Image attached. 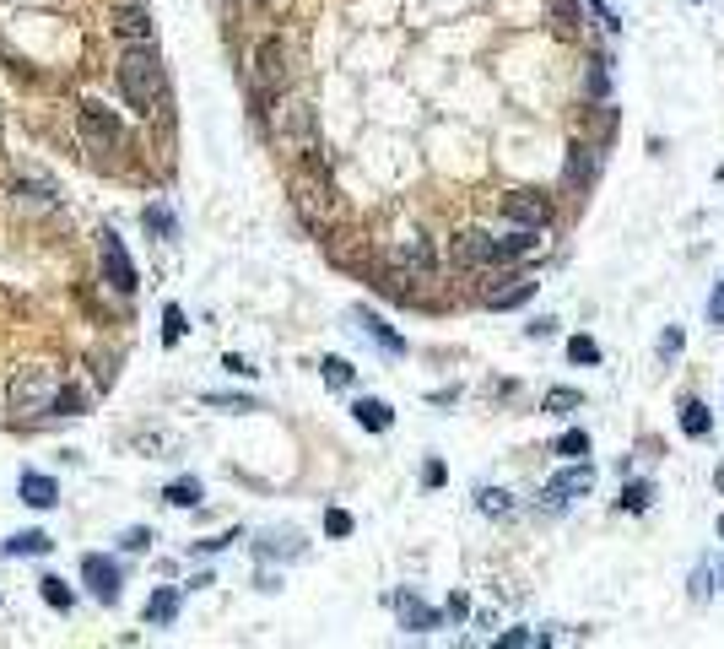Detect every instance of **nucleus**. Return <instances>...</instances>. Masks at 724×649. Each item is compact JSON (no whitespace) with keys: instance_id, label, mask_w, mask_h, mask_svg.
I'll list each match as a JSON object with an SVG mask.
<instances>
[{"instance_id":"obj_1","label":"nucleus","mask_w":724,"mask_h":649,"mask_svg":"<svg viewBox=\"0 0 724 649\" xmlns=\"http://www.w3.org/2000/svg\"><path fill=\"white\" fill-rule=\"evenodd\" d=\"M119 92H125V103L136 114H157L168 103V76L152 44H130L119 55Z\"/></svg>"},{"instance_id":"obj_2","label":"nucleus","mask_w":724,"mask_h":649,"mask_svg":"<svg viewBox=\"0 0 724 649\" xmlns=\"http://www.w3.org/2000/svg\"><path fill=\"white\" fill-rule=\"evenodd\" d=\"M55 395H60V379L49 368H28V374L11 379V412H22V417L55 412Z\"/></svg>"},{"instance_id":"obj_3","label":"nucleus","mask_w":724,"mask_h":649,"mask_svg":"<svg viewBox=\"0 0 724 649\" xmlns=\"http://www.w3.org/2000/svg\"><path fill=\"white\" fill-rule=\"evenodd\" d=\"M98 266H103V282L114 287V293H136L141 276H136V260L125 255V238H119L114 228L98 233Z\"/></svg>"},{"instance_id":"obj_4","label":"nucleus","mask_w":724,"mask_h":649,"mask_svg":"<svg viewBox=\"0 0 724 649\" xmlns=\"http://www.w3.org/2000/svg\"><path fill=\"white\" fill-rule=\"evenodd\" d=\"M454 266H508V244L481 228H465L460 238H454Z\"/></svg>"},{"instance_id":"obj_5","label":"nucleus","mask_w":724,"mask_h":649,"mask_svg":"<svg viewBox=\"0 0 724 649\" xmlns=\"http://www.w3.org/2000/svg\"><path fill=\"white\" fill-rule=\"evenodd\" d=\"M82 141L92 152H114L119 141H125V130H119V114L114 109H103V103H82Z\"/></svg>"},{"instance_id":"obj_6","label":"nucleus","mask_w":724,"mask_h":649,"mask_svg":"<svg viewBox=\"0 0 724 649\" xmlns=\"http://www.w3.org/2000/svg\"><path fill=\"white\" fill-rule=\"evenodd\" d=\"M584 493H595V466H584V460H573V466H562L552 482H546V503L552 509H562V503H573V498H584Z\"/></svg>"},{"instance_id":"obj_7","label":"nucleus","mask_w":724,"mask_h":649,"mask_svg":"<svg viewBox=\"0 0 724 649\" xmlns=\"http://www.w3.org/2000/svg\"><path fill=\"white\" fill-rule=\"evenodd\" d=\"M503 217L519 222V228H546L552 222V201L541 190H508L503 195Z\"/></svg>"},{"instance_id":"obj_8","label":"nucleus","mask_w":724,"mask_h":649,"mask_svg":"<svg viewBox=\"0 0 724 649\" xmlns=\"http://www.w3.org/2000/svg\"><path fill=\"white\" fill-rule=\"evenodd\" d=\"M82 579H87V590L98 595L103 606H114V601H119V579H125V574H119L114 558H98V552H87V558H82Z\"/></svg>"},{"instance_id":"obj_9","label":"nucleus","mask_w":724,"mask_h":649,"mask_svg":"<svg viewBox=\"0 0 724 649\" xmlns=\"http://www.w3.org/2000/svg\"><path fill=\"white\" fill-rule=\"evenodd\" d=\"M281 82H287V49H281L276 38H265V44L254 49V87L276 92Z\"/></svg>"},{"instance_id":"obj_10","label":"nucleus","mask_w":724,"mask_h":649,"mask_svg":"<svg viewBox=\"0 0 724 649\" xmlns=\"http://www.w3.org/2000/svg\"><path fill=\"white\" fill-rule=\"evenodd\" d=\"M308 552V541H303V531H260L254 536V558L260 563H287V558H303Z\"/></svg>"},{"instance_id":"obj_11","label":"nucleus","mask_w":724,"mask_h":649,"mask_svg":"<svg viewBox=\"0 0 724 649\" xmlns=\"http://www.w3.org/2000/svg\"><path fill=\"white\" fill-rule=\"evenodd\" d=\"M395 617H400V628H406V633H433L438 622H444V617L433 612V606L417 601L411 590H395Z\"/></svg>"},{"instance_id":"obj_12","label":"nucleus","mask_w":724,"mask_h":649,"mask_svg":"<svg viewBox=\"0 0 724 649\" xmlns=\"http://www.w3.org/2000/svg\"><path fill=\"white\" fill-rule=\"evenodd\" d=\"M530 298H535V282L519 271H508V276H498V287H487V309H519Z\"/></svg>"},{"instance_id":"obj_13","label":"nucleus","mask_w":724,"mask_h":649,"mask_svg":"<svg viewBox=\"0 0 724 649\" xmlns=\"http://www.w3.org/2000/svg\"><path fill=\"white\" fill-rule=\"evenodd\" d=\"M17 493H22L28 509H55V503H60V482H55V476H44V471H22L17 476Z\"/></svg>"},{"instance_id":"obj_14","label":"nucleus","mask_w":724,"mask_h":649,"mask_svg":"<svg viewBox=\"0 0 724 649\" xmlns=\"http://www.w3.org/2000/svg\"><path fill=\"white\" fill-rule=\"evenodd\" d=\"M352 320H357L362 336H368V341H379V347L390 352V357H406V336H400V330H390V325H384L373 309H352Z\"/></svg>"},{"instance_id":"obj_15","label":"nucleus","mask_w":724,"mask_h":649,"mask_svg":"<svg viewBox=\"0 0 724 649\" xmlns=\"http://www.w3.org/2000/svg\"><path fill=\"white\" fill-rule=\"evenodd\" d=\"M114 33L125 44H152V17L141 6H114Z\"/></svg>"},{"instance_id":"obj_16","label":"nucleus","mask_w":724,"mask_h":649,"mask_svg":"<svg viewBox=\"0 0 724 649\" xmlns=\"http://www.w3.org/2000/svg\"><path fill=\"white\" fill-rule=\"evenodd\" d=\"M281 130H287V136L298 141L303 152L319 147V141H314V109H308V103H287V114H281Z\"/></svg>"},{"instance_id":"obj_17","label":"nucleus","mask_w":724,"mask_h":649,"mask_svg":"<svg viewBox=\"0 0 724 649\" xmlns=\"http://www.w3.org/2000/svg\"><path fill=\"white\" fill-rule=\"evenodd\" d=\"M352 417H357L368 433H390V422H395L390 401H379V395H357V401H352Z\"/></svg>"},{"instance_id":"obj_18","label":"nucleus","mask_w":724,"mask_h":649,"mask_svg":"<svg viewBox=\"0 0 724 649\" xmlns=\"http://www.w3.org/2000/svg\"><path fill=\"white\" fill-rule=\"evenodd\" d=\"M395 260L406 271H417V276H433V244H427V238H400Z\"/></svg>"},{"instance_id":"obj_19","label":"nucleus","mask_w":724,"mask_h":649,"mask_svg":"<svg viewBox=\"0 0 724 649\" xmlns=\"http://www.w3.org/2000/svg\"><path fill=\"white\" fill-rule=\"evenodd\" d=\"M595 168H600V152L584 147V141H573V152H568V184L573 190H579L584 179H595Z\"/></svg>"},{"instance_id":"obj_20","label":"nucleus","mask_w":724,"mask_h":649,"mask_svg":"<svg viewBox=\"0 0 724 649\" xmlns=\"http://www.w3.org/2000/svg\"><path fill=\"white\" fill-rule=\"evenodd\" d=\"M49 547H55V541H49L44 531H17V536H11L0 552H6V558H44Z\"/></svg>"},{"instance_id":"obj_21","label":"nucleus","mask_w":724,"mask_h":649,"mask_svg":"<svg viewBox=\"0 0 724 649\" xmlns=\"http://www.w3.org/2000/svg\"><path fill=\"white\" fill-rule=\"evenodd\" d=\"M200 498H206V487L195 476H179V482L163 487V503H173V509H200Z\"/></svg>"},{"instance_id":"obj_22","label":"nucleus","mask_w":724,"mask_h":649,"mask_svg":"<svg viewBox=\"0 0 724 649\" xmlns=\"http://www.w3.org/2000/svg\"><path fill=\"white\" fill-rule=\"evenodd\" d=\"M476 509L487 514V520H508L519 503H514V493H503V487H481V493H476Z\"/></svg>"},{"instance_id":"obj_23","label":"nucleus","mask_w":724,"mask_h":649,"mask_svg":"<svg viewBox=\"0 0 724 649\" xmlns=\"http://www.w3.org/2000/svg\"><path fill=\"white\" fill-rule=\"evenodd\" d=\"M179 617V590H157L152 601H146V622H152V628H168V622Z\"/></svg>"},{"instance_id":"obj_24","label":"nucleus","mask_w":724,"mask_h":649,"mask_svg":"<svg viewBox=\"0 0 724 649\" xmlns=\"http://www.w3.org/2000/svg\"><path fill=\"white\" fill-rule=\"evenodd\" d=\"M681 428H687V439H708V433H714V412H708L703 401H687L681 406Z\"/></svg>"},{"instance_id":"obj_25","label":"nucleus","mask_w":724,"mask_h":649,"mask_svg":"<svg viewBox=\"0 0 724 649\" xmlns=\"http://www.w3.org/2000/svg\"><path fill=\"white\" fill-rule=\"evenodd\" d=\"M584 92H589V98H600V103L611 98V60H606V55L589 60V71H584Z\"/></svg>"},{"instance_id":"obj_26","label":"nucleus","mask_w":724,"mask_h":649,"mask_svg":"<svg viewBox=\"0 0 724 649\" xmlns=\"http://www.w3.org/2000/svg\"><path fill=\"white\" fill-rule=\"evenodd\" d=\"M546 17H552L557 33H573L579 28V0H546Z\"/></svg>"},{"instance_id":"obj_27","label":"nucleus","mask_w":724,"mask_h":649,"mask_svg":"<svg viewBox=\"0 0 724 649\" xmlns=\"http://www.w3.org/2000/svg\"><path fill=\"white\" fill-rule=\"evenodd\" d=\"M654 503V487L649 482H627L622 487V498H616V509H627V514H643Z\"/></svg>"},{"instance_id":"obj_28","label":"nucleus","mask_w":724,"mask_h":649,"mask_svg":"<svg viewBox=\"0 0 724 649\" xmlns=\"http://www.w3.org/2000/svg\"><path fill=\"white\" fill-rule=\"evenodd\" d=\"M579 406H584V395H579V390H568V384H557V390H546V412L568 417V412H579Z\"/></svg>"},{"instance_id":"obj_29","label":"nucleus","mask_w":724,"mask_h":649,"mask_svg":"<svg viewBox=\"0 0 724 649\" xmlns=\"http://www.w3.org/2000/svg\"><path fill=\"white\" fill-rule=\"evenodd\" d=\"M568 363L595 368V363H600V341H595V336H573V341H568Z\"/></svg>"},{"instance_id":"obj_30","label":"nucleus","mask_w":724,"mask_h":649,"mask_svg":"<svg viewBox=\"0 0 724 649\" xmlns=\"http://www.w3.org/2000/svg\"><path fill=\"white\" fill-rule=\"evenodd\" d=\"M38 595H44L55 612H71V590H65V579H55V574H44L38 579Z\"/></svg>"},{"instance_id":"obj_31","label":"nucleus","mask_w":724,"mask_h":649,"mask_svg":"<svg viewBox=\"0 0 724 649\" xmlns=\"http://www.w3.org/2000/svg\"><path fill=\"white\" fill-rule=\"evenodd\" d=\"M141 222H146V228H157V233L168 238V244L179 238V222H173V211H168V206H146V211H141Z\"/></svg>"},{"instance_id":"obj_32","label":"nucleus","mask_w":724,"mask_h":649,"mask_svg":"<svg viewBox=\"0 0 724 649\" xmlns=\"http://www.w3.org/2000/svg\"><path fill=\"white\" fill-rule=\"evenodd\" d=\"M557 455H562V460H584V455H589V433H584V428H568V433L557 439Z\"/></svg>"},{"instance_id":"obj_33","label":"nucleus","mask_w":724,"mask_h":649,"mask_svg":"<svg viewBox=\"0 0 724 649\" xmlns=\"http://www.w3.org/2000/svg\"><path fill=\"white\" fill-rule=\"evenodd\" d=\"M681 347H687V336H681V325H665V330H660V347H654V352H660V363H676V357H681Z\"/></svg>"},{"instance_id":"obj_34","label":"nucleus","mask_w":724,"mask_h":649,"mask_svg":"<svg viewBox=\"0 0 724 649\" xmlns=\"http://www.w3.org/2000/svg\"><path fill=\"white\" fill-rule=\"evenodd\" d=\"M163 341H168V347H179V341H184V309H179V303H168V309H163Z\"/></svg>"},{"instance_id":"obj_35","label":"nucleus","mask_w":724,"mask_h":649,"mask_svg":"<svg viewBox=\"0 0 724 649\" xmlns=\"http://www.w3.org/2000/svg\"><path fill=\"white\" fill-rule=\"evenodd\" d=\"M325 384H335V390H346V384H352V363H346V357H325Z\"/></svg>"},{"instance_id":"obj_36","label":"nucleus","mask_w":724,"mask_h":649,"mask_svg":"<svg viewBox=\"0 0 724 649\" xmlns=\"http://www.w3.org/2000/svg\"><path fill=\"white\" fill-rule=\"evenodd\" d=\"M11 201H33V206H49V184H11Z\"/></svg>"},{"instance_id":"obj_37","label":"nucleus","mask_w":724,"mask_h":649,"mask_svg":"<svg viewBox=\"0 0 724 649\" xmlns=\"http://www.w3.org/2000/svg\"><path fill=\"white\" fill-rule=\"evenodd\" d=\"M119 547H125V552H146V547H152V531H146V525H130V531L119 536Z\"/></svg>"},{"instance_id":"obj_38","label":"nucleus","mask_w":724,"mask_h":649,"mask_svg":"<svg viewBox=\"0 0 724 649\" xmlns=\"http://www.w3.org/2000/svg\"><path fill=\"white\" fill-rule=\"evenodd\" d=\"M55 412H65V417H82V395H76L71 384H60V395H55Z\"/></svg>"},{"instance_id":"obj_39","label":"nucleus","mask_w":724,"mask_h":649,"mask_svg":"<svg viewBox=\"0 0 724 649\" xmlns=\"http://www.w3.org/2000/svg\"><path fill=\"white\" fill-rule=\"evenodd\" d=\"M206 406H222V412H254L249 395H206Z\"/></svg>"},{"instance_id":"obj_40","label":"nucleus","mask_w":724,"mask_h":649,"mask_svg":"<svg viewBox=\"0 0 724 649\" xmlns=\"http://www.w3.org/2000/svg\"><path fill=\"white\" fill-rule=\"evenodd\" d=\"M708 325L724 330V282H714V293H708Z\"/></svg>"},{"instance_id":"obj_41","label":"nucleus","mask_w":724,"mask_h":649,"mask_svg":"<svg viewBox=\"0 0 724 649\" xmlns=\"http://www.w3.org/2000/svg\"><path fill=\"white\" fill-rule=\"evenodd\" d=\"M714 595V568H697L692 574V601H708Z\"/></svg>"},{"instance_id":"obj_42","label":"nucleus","mask_w":724,"mask_h":649,"mask_svg":"<svg viewBox=\"0 0 724 649\" xmlns=\"http://www.w3.org/2000/svg\"><path fill=\"white\" fill-rule=\"evenodd\" d=\"M584 6H589V11H595V17H600V28H606V33H616V28H622V17H616V11L606 6V0H584Z\"/></svg>"},{"instance_id":"obj_43","label":"nucleus","mask_w":724,"mask_h":649,"mask_svg":"<svg viewBox=\"0 0 724 649\" xmlns=\"http://www.w3.org/2000/svg\"><path fill=\"white\" fill-rule=\"evenodd\" d=\"M325 531H330V536H352V514H346V509H330V514H325Z\"/></svg>"},{"instance_id":"obj_44","label":"nucleus","mask_w":724,"mask_h":649,"mask_svg":"<svg viewBox=\"0 0 724 649\" xmlns=\"http://www.w3.org/2000/svg\"><path fill=\"white\" fill-rule=\"evenodd\" d=\"M444 460H427V466H422V487H444Z\"/></svg>"},{"instance_id":"obj_45","label":"nucleus","mask_w":724,"mask_h":649,"mask_svg":"<svg viewBox=\"0 0 724 649\" xmlns=\"http://www.w3.org/2000/svg\"><path fill=\"white\" fill-rule=\"evenodd\" d=\"M552 330H557V320H552V314H546V320L525 325V336H530V341H546V336H552Z\"/></svg>"},{"instance_id":"obj_46","label":"nucleus","mask_w":724,"mask_h":649,"mask_svg":"<svg viewBox=\"0 0 724 649\" xmlns=\"http://www.w3.org/2000/svg\"><path fill=\"white\" fill-rule=\"evenodd\" d=\"M227 541H238L233 531H222V536H206V541H195V552H222Z\"/></svg>"},{"instance_id":"obj_47","label":"nucleus","mask_w":724,"mask_h":649,"mask_svg":"<svg viewBox=\"0 0 724 649\" xmlns=\"http://www.w3.org/2000/svg\"><path fill=\"white\" fill-rule=\"evenodd\" d=\"M222 368H227V374H254V368L244 363V357H233V352H227V357H222Z\"/></svg>"},{"instance_id":"obj_48","label":"nucleus","mask_w":724,"mask_h":649,"mask_svg":"<svg viewBox=\"0 0 724 649\" xmlns=\"http://www.w3.org/2000/svg\"><path fill=\"white\" fill-rule=\"evenodd\" d=\"M719 541H724V514H719Z\"/></svg>"},{"instance_id":"obj_49","label":"nucleus","mask_w":724,"mask_h":649,"mask_svg":"<svg viewBox=\"0 0 724 649\" xmlns=\"http://www.w3.org/2000/svg\"><path fill=\"white\" fill-rule=\"evenodd\" d=\"M719 585H724V558H719Z\"/></svg>"}]
</instances>
